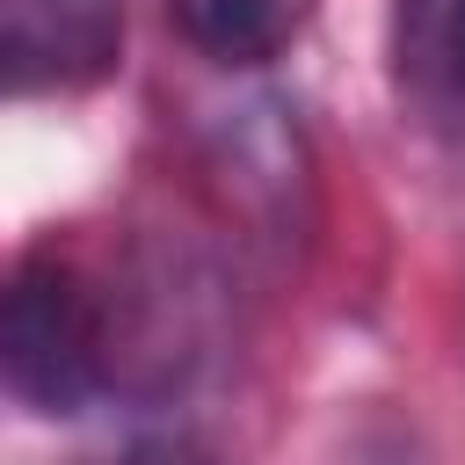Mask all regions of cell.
Masks as SVG:
<instances>
[{
    "label": "cell",
    "mask_w": 465,
    "mask_h": 465,
    "mask_svg": "<svg viewBox=\"0 0 465 465\" xmlns=\"http://www.w3.org/2000/svg\"><path fill=\"white\" fill-rule=\"evenodd\" d=\"M116 283L73 262L58 240L29 247L7 276L0 305V378L15 407L58 421L94 407L109 385H124V349H116Z\"/></svg>",
    "instance_id": "6da1fadb"
},
{
    "label": "cell",
    "mask_w": 465,
    "mask_h": 465,
    "mask_svg": "<svg viewBox=\"0 0 465 465\" xmlns=\"http://www.w3.org/2000/svg\"><path fill=\"white\" fill-rule=\"evenodd\" d=\"M124 0H0V65L15 94H80L124 65Z\"/></svg>",
    "instance_id": "7a4b0ae2"
},
{
    "label": "cell",
    "mask_w": 465,
    "mask_h": 465,
    "mask_svg": "<svg viewBox=\"0 0 465 465\" xmlns=\"http://www.w3.org/2000/svg\"><path fill=\"white\" fill-rule=\"evenodd\" d=\"M385 58L400 102L421 124L465 131V0H392Z\"/></svg>",
    "instance_id": "3957f363"
},
{
    "label": "cell",
    "mask_w": 465,
    "mask_h": 465,
    "mask_svg": "<svg viewBox=\"0 0 465 465\" xmlns=\"http://www.w3.org/2000/svg\"><path fill=\"white\" fill-rule=\"evenodd\" d=\"M211 65H269L312 22V0H160Z\"/></svg>",
    "instance_id": "277c9868"
},
{
    "label": "cell",
    "mask_w": 465,
    "mask_h": 465,
    "mask_svg": "<svg viewBox=\"0 0 465 465\" xmlns=\"http://www.w3.org/2000/svg\"><path fill=\"white\" fill-rule=\"evenodd\" d=\"M109 465H211V458H203V450H189V443H138V450L109 458Z\"/></svg>",
    "instance_id": "5b68a950"
}]
</instances>
